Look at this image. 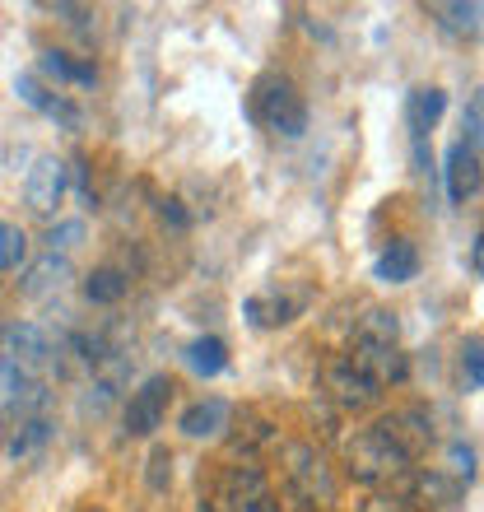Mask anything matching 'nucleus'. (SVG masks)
Listing matches in <instances>:
<instances>
[{
    "mask_svg": "<svg viewBox=\"0 0 484 512\" xmlns=\"http://www.w3.org/2000/svg\"><path fill=\"white\" fill-rule=\"evenodd\" d=\"M252 117L266 131L289 135V140H298V135L308 131V103L298 94V84L289 75H275V70L252 84Z\"/></svg>",
    "mask_w": 484,
    "mask_h": 512,
    "instance_id": "1",
    "label": "nucleus"
},
{
    "mask_svg": "<svg viewBox=\"0 0 484 512\" xmlns=\"http://www.w3.org/2000/svg\"><path fill=\"white\" fill-rule=\"evenodd\" d=\"M405 471H410V461H405L382 433L368 429L350 443V475L363 480V485H391V480H401Z\"/></svg>",
    "mask_w": 484,
    "mask_h": 512,
    "instance_id": "2",
    "label": "nucleus"
},
{
    "mask_svg": "<svg viewBox=\"0 0 484 512\" xmlns=\"http://www.w3.org/2000/svg\"><path fill=\"white\" fill-rule=\"evenodd\" d=\"M168 401H173V382L163 373L145 378L140 391H131V401H126V433L131 438H149L163 424V415H168Z\"/></svg>",
    "mask_w": 484,
    "mask_h": 512,
    "instance_id": "3",
    "label": "nucleus"
},
{
    "mask_svg": "<svg viewBox=\"0 0 484 512\" xmlns=\"http://www.w3.org/2000/svg\"><path fill=\"white\" fill-rule=\"evenodd\" d=\"M66 187H70V168L56 154H42L33 168H28V182H24V201L33 215H56V205L66 201Z\"/></svg>",
    "mask_w": 484,
    "mask_h": 512,
    "instance_id": "4",
    "label": "nucleus"
},
{
    "mask_svg": "<svg viewBox=\"0 0 484 512\" xmlns=\"http://www.w3.org/2000/svg\"><path fill=\"white\" fill-rule=\"evenodd\" d=\"M14 94H19V103H28L33 112H42V117L61 122L66 131H80V126H84V112L75 108L66 94H56L47 80H38V70H24V75H14Z\"/></svg>",
    "mask_w": 484,
    "mask_h": 512,
    "instance_id": "5",
    "label": "nucleus"
},
{
    "mask_svg": "<svg viewBox=\"0 0 484 512\" xmlns=\"http://www.w3.org/2000/svg\"><path fill=\"white\" fill-rule=\"evenodd\" d=\"M443 182H447V201L452 205L475 201L480 196V149L457 140L443 159Z\"/></svg>",
    "mask_w": 484,
    "mask_h": 512,
    "instance_id": "6",
    "label": "nucleus"
},
{
    "mask_svg": "<svg viewBox=\"0 0 484 512\" xmlns=\"http://www.w3.org/2000/svg\"><path fill=\"white\" fill-rule=\"evenodd\" d=\"M350 364L359 368L377 391L391 387V382H405V373H410V364H405V354L396 350V345H359V340H354Z\"/></svg>",
    "mask_w": 484,
    "mask_h": 512,
    "instance_id": "7",
    "label": "nucleus"
},
{
    "mask_svg": "<svg viewBox=\"0 0 484 512\" xmlns=\"http://www.w3.org/2000/svg\"><path fill=\"white\" fill-rule=\"evenodd\" d=\"M443 112H447V94L438 89V84H419V89H410V98H405V126H410V145H424Z\"/></svg>",
    "mask_w": 484,
    "mask_h": 512,
    "instance_id": "8",
    "label": "nucleus"
},
{
    "mask_svg": "<svg viewBox=\"0 0 484 512\" xmlns=\"http://www.w3.org/2000/svg\"><path fill=\"white\" fill-rule=\"evenodd\" d=\"M233 419V405L224 396H201V401H191L177 419V429L187 433V438H219V433L229 429Z\"/></svg>",
    "mask_w": 484,
    "mask_h": 512,
    "instance_id": "9",
    "label": "nucleus"
},
{
    "mask_svg": "<svg viewBox=\"0 0 484 512\" xmlns=\"http://www.w3.org/2000/svg\"><path fill=\"white\" fill-rule=\"evenodd\" d=\"M405 503H415V508H452L461 499V485L457 480H447L443 471H405Z\"/></svg>",
    "mask_w": 484,
    "mask_h": 512,
    "instance_id": "10",
    "label": "nucleus"
},
{
    "mask_svg": "<svg viewBox=\"0 0 484 512\" xmlns=\"http://www.w3.org/2000/svg\"><path fill=\"white\" fill-rule=\"evenodd\" d=\"M326 391H331V396H336V405H345V410H363V405H373L377 396H382V391L363 378L350 359L331 364V373H326Z\"/></svg>",
    "mask_w": 484,
    "mask_h": 512,
    "instance_id": "11",
    "label": "nucleus"
},
{
    "mask_svg": "<svg viewBox=\"0 0 484 512\" xmlns=\"http://www.w3.org/2000/svg\"><path fill=\"white\" fill-rule=\"evenodd\" d=\"M70 280V261L66 256H38L33 266L24 270V280H19V294L24 298H42V294H52V289H61V284Z\"/></svg>",
    "mask_w": 484,
    "mask_h": 512,
    "instance_id": "12",
    "label": "nucleus"
},
{
    "mask_svg": "<svg viewBox=\"0 0 484 512\" xmlns=\"http://www.w3.org/2000/svg\"><path fill=\"white\" fill-rule=\"evenodd\" d=\"M419 275V252L415 243H405V238H391L377 256V280L382 284H410Z\"/></svg>",
    "mask_w": 484,
    "mask_h": 512,
    "instance_id": "13",
    "label": "nucleus"
},
{
    "mask_svg": "<svg viewBox=\"0 0 484 512\" xmlns=\"http://www.w3.org/2000/svg\"><path fill=\"white\" fill-rule=\"evenodd\" d=\"M52 354V340H47V331L42 326H33V322H19V326H10V359L14 368H33V364H42Z\"/></svg>",
    "mask_w": 484,
    "mask_h": 512,
    "instance_id": "14",
    "label": "nucleus"
},
{
    "mask_svg": "<svg viewBox=\"0 0 484 512\" xmlns=\"http://www.w3.org/2000/svg\"><path fill=\"white\" fill-rule=\"evenodd\" d=\"M38 80H56V84H94L98 70L89 66V61H75L70 52H56V47H47L38 61Z\"/></svg>",
    "mask_w": 484,
    "mask_h": 512,
    "instance_id": "15",
    "label": "nucleus"
},
{
    "mask_svg": "<svg viewBox=\"0 0 484 512\" xmlns=\"http://www.w3.org/2000/svg\"><path fill=\"white\" fill-rule=\"evenodd\" d=\"M182 359H187V368L196 378H219V373L229 368V345L219 336H196L187 350H182Z\"/></svg>",
    "mask_w": 484,
    "mask_h": 512,
    "instance_id": "16",
    "label": "nucleus"
},
{
    "mask_svg": "<svg viewBox=\"0 0 484 512\" xmlns=\"http://www.w3.org/2000/svg\"><path fill=\"white\" fill-rule=\"evenodd\" d=\"M126 289H131V275L117 266H98L89 280H84V298L89 303H98V308H108V303H121L126 298Z\"/></svg>",
    "mask_w": 484,
    "mask_h": 512,
    "instance_id": "17",
    "label": "nucleus"
},
{
    "mask_svg": "<svg viewBox=\"0 0 484 512\" xmlns=\"http://www.w3.org/2000/svg\"><path fill=\"white\" fill-rule=\"evenodd\" d=\"M401 336V322L391 308H363L359 317V345H396Z\"/></svg>",
    "mask_w": 484,
    "mask_h": 512,
    "instance_id": "18",
    "label": "nucleus"
},
{
    "mask_svg": "<svg viewBox=\"0 0 484 512\" xmlns=\"http://www.w3.org/2000/svg\"><path fill=\"white\" fill-rule=\"evenodd\" d=\"M266 494V475L256 471V466H233L229 475H224V503L229 508H238V503L247 499H261Z\"/></svg>",
    "mask_w": 484,
    "mask_h": 512,
    "instance_id": "19",
    "label": "nucleus"
},
{
    "mask_svg": "<svg viewBox=\"0 0 484 512\" xmlns=\"http://www.w3.org/2000/svg\"><path fill=\"white\" fill-rule=\"evenodd\" d=\"M303 308V298H247V317H252V326H284L294 322V312Z\"/></svg>",
    "mask_w": 484,
    "mask_h": 512,
    "instance_id": "20",
    "label": "nucleus"
},
{
    "mask_svg": "<svg viewBox=\"0 0 484 512\" xmlns=\"http://www.w3.org/2000/svg\"><path fill=\"white\" fill-rule=\"evenodd\" d=\"M433 14H438V19H443V28L447 33H457V38H475V33H480V0H471V5H433Z\"/></svg>",
    "mask_w": 484,
    "mask_h": 512,
    "instance_id": "21",
    "label": "nucleus"
},
{
    "mask_svg": "<svg viewBox=\"0 0 484 512\" xmlns=\"http://www.w3.org/2000/svg\"><path fill=\"white\" fill-rule=\"evenodd\" d=\"M28 256V238L19 224H0V275L5 270H19Z\"/></svg>",
    "mask_w": 484,
    "mask_h": 512,
    "instance_id": "22",
    "label": "nucleus"
},
{
    "mask_svg": "<svg viewBox=\"0 0 484 512\" xmlns=\"http://www.w3.org/2000/svg\"><path fill=\"white\" fill-rule=\"evenodd\" d=\"M447 480H457L461 489L475 480V447L471 443H447V466H443Z\"/></svg>",
    "mask_w": 484,
    "mask_h": 512,
    "instance_id": "23",
    "label": "nucleus"
},
{
    "mask_svg": "<svg viewBox=\"0 0 484 512\" xmlns=\"http://www.w3.org/2000/svg\"><path fill=\"white\" fill-rule=\"evenodd\" d=\"M52 438V424H47V415H33V419H19V429H14L10 438V452L19 457V452H33L38 443H47Z\"/></svg>",
    "mask_w": 484,
    "mask_h": 512,
    "instance_id": "24",
    "label": "nucleus"
},
{
    "mask_svg": "<svg viewBox=\"0 0 484 512\" xmlns=\"http://www.w3.org/2000/svg\"><path fill=\"white\" fill-rule=\"evenodd\" d=\"M461 378H466V387L480 391L484 387V364H480V336H471L466 345H461Z\"/></svg>",
    "mask_w": 484,
    "mask_h": 512,
    "instance_id": "25",
    "label": "nucleus"
},
{
    "mask_svg": "<svg viewBox=\"0 0 484 512\" xmlns=\"http://www.w3.org/2000/svg\"><path fill=\"white\" fill-rule=\"evenodd\" d=\"M84 238V224L80 219H70V224H56V229H47V252H66V247H75Z\"/></svg>",
    "mask_w": 484,
    "mask_h": 512,
    "instance_id": "26",
    "label": "nucleus"
},
{
    "mask_svg": "<svg viewBox=\"0 0 484 512\" xmlns=\"http://www.w3.org/2000/svg\"><path fill=\"white\" fill-rule=\"evenodd\" d=\"M168 480H173V457H168V452H163V447H154V452H149V489H168Z\"/></svg>",
    "mask_w": 484,
    "mask_h": 512,
    "instance_id": "27",
    "label": "nucleus"
},
{
    "mask_svg": "<svg viewBox=\"0 0 484 512\" xmlns=\"http://www.w3.org/2000/svg\"><path fill=\"white\" fill-rule=\"evenodd\" d=\"M480 117H484L480 98H471V103H466V122H461V131H466L461 140H466V145H475V149H480Z\"/></svg>",
    "mask_w": 484,
    "mask_h": 512,
    "instance_id": "28",
    "label": "nucleus"
},
{
    "mask_svg": "<svg viewBox=\"0 0 484 512\" xmlns=\"http://www.w3.org/2000/svg\"><path fill=\"white\" fill-rule=\"evenodd\" d=\"M159 215L173 219L177 229H187V210H182V201H173V196H168V201H159Z\"/></svg>",
    "mask_w": 484,
    "mask_h": 512,
    "instance_id": "29",
    "label": "nucleus"
},
{
    "mask_svg": "<svg viewBox=\"0 0 484 512\" xmlns=\"http://www.w3.org/2000/svg\"><path fill=\"white\" fill-rule=\"evenodd\" d=\"M233 512H284V508H280V503H275V499H270V494H261V499H247V503H238V508H233Z\"/></svg>",
    "mask_w": 484,
    "mask_h": 512,
    "instance_id": "30",
    "label": "nucleus"
},
{
    "mask_svg": "<svg viewBox=\"0 0 484 512\" xmlns=\"http://www.w3.org/2000/svg\"><path fill=\"white\" fill-rule=\"evenodd\" d=\"M5 382H14V387H19V368H14L10 359L0 354V387H5Z\"/></svg>",
    "mask_w": 484,
    "mask_h": 512,
    "instance_id": "31",
    "label": "nucleus"
},
{
    "mask_svg": "<svg viewBox=\"0 0 484 512\" xmlns=\"http://www.w3.org/2000/svg\"><path fill=\"white\" fill-rule=\"evenodd\" d=\"M471 275H480V233L471 238Z\"/></svg>",
    "mask_w": 484,
    "mask_h": 512,
    "instance_id": "32",
    "label": "nucleus"
},
{
    "mask_svg": "<svg viewBox=\"0 0 484 512\" xmlns=\"http://www.w3.org/2000/svg\"><path fill=\"white\" fill-rule=\"evenodd\" d=\"M84 512H103V508H84Z\"/></svg>",
    "mask_w": 484,
    "mask_h": 512,
    "instance_id": "33",
    "label": "nucleus"
}]
</instances>
